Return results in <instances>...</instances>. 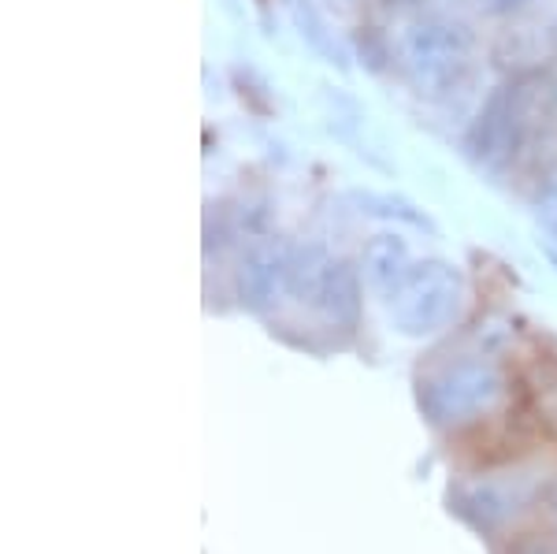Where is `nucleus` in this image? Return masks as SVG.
<instances>
[{
  "label": "nucleus",
  "mask_w": 557,
  "mask_h": 554,
  "mask_svg": "<svg viewBox=\"0 0 557 554\" xmlns=\"http://www.w3.org/2000/svg\"><path fill=\"white\" fill-rule=\"evenodd\" d=\"M472 34L461 23H428L417 26L406 41V64L420 94H450L469 75Z\"/></svg>",
  "instance_id": "f257e3e1"
},
{
  "label": "nucleus",
  "mask_w": 557,
  "mask_h": 554,
  "mask_svg": "<svg viewBox=\"0 0 557 554\" xmlns=\"http://www.w3.org/2000/svg\"><path fill=\"white\" fill-rule=\"evenodd\" d=\"M528 101H532V83L528 78L502 86L487 101V109L480 112V123L469 134V153L475 160H487L494 153H502V149H509V138L517 141L520 123H524Z\"/></svg>",
  "instance_id": "f03ea898"
}]
</instances>
